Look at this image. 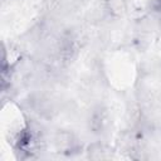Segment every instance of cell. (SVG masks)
Returning <instances> with one entry per match:
<instances>
[{"label": "cell", "instance_id": "cell-1", "mask_svg": "<svg viewBox=\"0 0 161 161\" xmlns=\"http://www.w3.org/2000/svg\"><path fill=\"white\" fill-rule=\"evenodd\" d=\"M108 125V114L107 111L98 107L92 112L91 119H89V126L94 133H101L104 131V128Z\"/></svg>", "mask_w": 161, "mask_h": 161}, {"label": "cell", "instance_id": "cell-2", "mask_svg": "<svg viewBox=\"0 0 161 161\" xmlns=\"http://www.w3.org/2000/svg\"><path fill=\"white\" fill-rule=\"evenodd\" d=\"M57 146L59 150H62L63 152L65 151H73L74 150V145H75V141L72 136V133H68V132H62V133H58L57 136Z\"/></svg>", "mask_w": 161, "mask_h": 161}, {"label": "cell", "instance_id": "cell-3", "mask_svg": "<svg viewBox=\"0 0 161 161\" xmlns=\"http://www.w3.org/2000/svg\"><path fill=\"white\" fill-rule=\"evenodd\" d=\"M150 6L155 11H161V0H150Z\"/></svg>", "mask_w": 161, "mask_h": 161}]
</instances>
